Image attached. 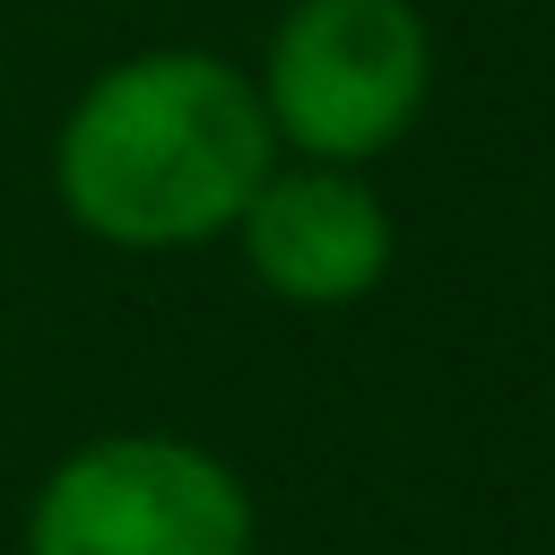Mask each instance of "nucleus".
Returning a JSON list of instances; mask_svg holds the SVG:
<instances>
[{
	"label": "nucleus",
	"mask_w": 555,
	"mask_h": 555,
	"mask_svg": "<svg viewBox=\"0 0 555 555\" xmlns=\"http://www.w3.org/2000/svg\"><path fill=\"white\" fill-rule=\"evenodd\" d=\"M234 243H243V260L269 295L330 312V304H356V295L382 286L399 234H390L382 191L356 165H312L304 156V165L260 173V191L234 217Z\"/></svg>",
	"instance_id": "4"
},
{
	"label": "nucleus",
	"mask_w": 555,
	"mask_h": 555,
	"mask_svg": "<svg viewBox=\"0 0 555 555\" xmlns=\"http://www.w3.org/2000/svg\"><path fill=\"white\" fill-rule=\"evenodd\" d=\"M26 555H251V494L182 434H104L35 486Z\"/></svg>",
	"instance_id": "3"
},
{
	"label": "nucleus",
	"mask_w": 555,
	"mask_h": 555,
	"mask_svg": "<svg viewBox=\"0 0 555 555\" xmlns=\"http://www.w3.org/2000/svg\"><path fill=\"white\" fill-rule=\"evenodd\" d=\"M260 104L278 147L312 165H364L408 139L434 87V43L416 0H295L260 61Z\"/></svg>",
	"instance_id": "2"
},
{
	"label": "nucleus",
	"mask_w": 555,
	"mask_h": 555,
	"mask_svg": "<svg viewBox=\"0 0 555 555\" xmlns=\"http://www.w3.org/2000/svg\"><path fill=\"white\" fill-rule=\"evenodd\" d=\"M269 165H278L269 104L217 52L113 61L52 139L61 208L113 251H191L234 234Z\"/></svg>",
	"instance_id": "1"
}]
</instances>
